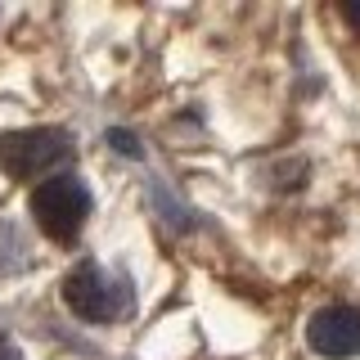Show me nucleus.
I'll return each instance as SVG.
<instances>
[{
	"label": "nucleus",
	"instance_id": "1",
	"mask_svg": "<svg viewBox=\"0 0 360 360\" xmlns=\"http://www.w3.org/2000/svg\"><path fill=\"white\" fill-rule=\"evenodd\" d=\"M77 158V140L63 127H27L0 135V172L9 180H50Z\"/></svg>",
	"mask_w": 360,
	"mask_h": 360
},
{
	"label": "nucleus",
	"instance_id": "2",
	"mask_svg": "<svg viewBox=\"0 0 360 360\" xmlns=\"http://www.w3.org/2000/svg\"><path fill=\"white\" fill-rule=\"evenodd\" d=\"M27 212H32L37 230L50 243H77L82 230H86V217H90V189L72 172L50 176V180H41V185L32 189Z\"/></svg>",
	"mask_w": 360,
	"mask_h": 360
},
{
	"label": "nucleus",
	"instance_id": "3",
	"mask_svg": "<svg viewBox=\"0 0 360 360\" xmlns=\"http://www.w3.org/2000/svg\"><path fill=\"white\" fill-rule=\"evenodd\" d=\"M63 302L86 324H112V320L127 315L131 288H127V279L108 275L99 262H82L63 275Z\"/></svg>",
	"mask_w": 360,
	"mask_h": 360
},
{
	"label": "nucleus",
	"instance_id": "4",
	"mask_svg": "<svg viewBox=\"0 0 360 360\" xmlns=\"http://www.w3.org/2000/svg\"><path fill=\"white\" fill-rule=\"evenodd\" d=\"M307 342H311V352H320L329 360L356 356L360 352V307H347V302L320 307L307 320Z\"/></svg>",
	"mask_w": 360,
	"mask_h": 360
},
{
	"label": "nucleus",
	"instance_id": "5",
	"mask_svg": "<svg viewBox=\"0 0 360 360\" xmlns=\"http://www.w3.org/2000/svg\"><path fill=\"white\" fill-rule=\"evenodd\" d=\"M108 144L117 153H127V158H140V149H135V140H131V131H108Z\"/></svg>",
	"mask_w": 360,
	"mask_h": 360
},
{
	"label": "nucleus",
	"instance_id": "6",
	"mask_svg": "<svg viewBox=\"0 0 360 360\" xmlns=\"http://www.w3.org/2000/svg\"><path fill=\"white\" fill-rule=\"evenodd\" d=\"M338 14H342V22H347L352 32H360V5H356V0H347V5H338Z\"/></svg>",
	"mask_w": 360,
	"mask_h": 360
},
{
	"label": "nucleus",
	"instance_id": "7",
	"mask_svg": "<svg viewBox=\"0 0 360 360\" xmlns=\"http://www.w3.org/2000/svg\"><path fill=\"white\" fill-rule=\"evenodd\" d=\"M0 360H22V352H18V347H14V342H9V338H5V333H0Z\"/></svg>",
	"mask_w": 360,
	"mask_h": 360
}]
</instances>
